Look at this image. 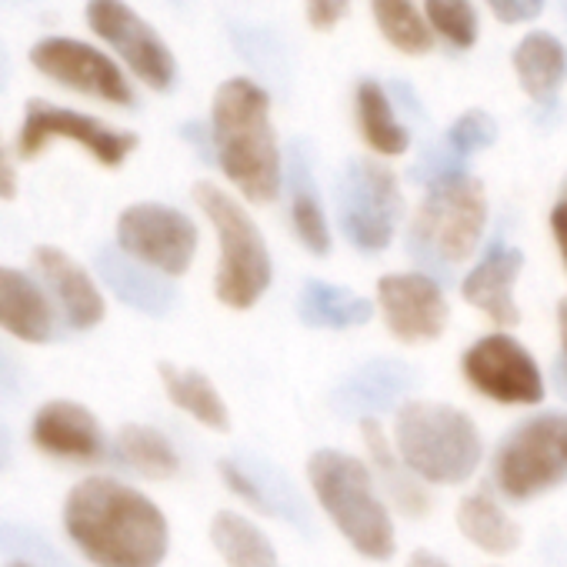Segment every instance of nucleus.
<instances>
[{
  "instance_id": "44",
  "label": "nucleus",
  "mask_w": 567,
  "mask_h": 567,
  "mask_svg": "<svg viewBox=\"0 0 567 567\" xmlns=\"http://www.w3.org/2000/svg\"><path fill=\"white\" fill-rule=\"evenodd\" d=\"M560 11H564V14H567V0H560Z\"/></svg>"
},
{
  "instance_id": "42",
  "label": "nucleus",
  "mask_w": 567,
  "mask_h": 567,
  "mask_svg": "<svg viewBox=\"0 0 567 567\" xmlns=\"http://www.w3.org/2000/svg\"><path fill=\"white\" fill-rule=\"evenodd\" d=\"M8 464H11V431L4 421H0V471H4Z\"/></svg>"
},
{
  "instance_id": "15",
  "label": "nucleus",
  "mask_w": 567,
  "mask_h": 567,
  "mask_svg": "<svg viewBox=\"0 0 567 567\" xmlns=\"http://www.w3.org/2000/svg\"><path fill=\"white\" fill-rule=\"evenodd\" d=\"M524 270V250L511 244H494L487 254L467 270L461 284V298L491 318L497 328H517L520 308H517V277Z\"/></svg>"
},
{
  "instance_id": "25",
  "label": "nucleus",
  "mask_w": 567,
  "mask_h": 567,
  "mask_svg": "<svg viewBox=\"0 0 567 567\" xmlns=\"http://www.w3.org/2000/svg\"><path fill=\"white\" fill-rule=\"evenodd\" d=\"M161 384L171 398V404L184 414H190L197 424H204L207 431L227 434L230 431V411L220 398V391L210 384V378L197 368H177L161 361L157 364Z\"/></svg>"
},
{
  "instance_id": "26",
  "label": "nucleus",
  "mask_w": 567,
  "mask_h": 567,
  "mask_svg": "<svg viewBox=\"0 0 567 567\" xmlns=\"http://www.w3.org/2000/svg\"><path fill=\"white\" fill-rule=\"evenodd\" d=\"M210 544L227 567H280L274 540L244 514L217 511L210 520Z\"/></svg>"
},
{
  "instance_id": "21",
  "label": "nucleus",
  "mask_w": 567,
  "mask_h": 567,
  "mask_svg": "<svg viewBox=\"0 0 567 567\" xmlns=\"http://www.w3.org/2000/svg\"><path fill=\"white\" fill-rule=\"evenodd\" d=\"M461 534L467 537V544H474L477 550L491 554V557H507L520 547L524 534L520 524L504 511V504L487 491H471L454 514Z\"/></svg>"
},
{
  "instance_id": "39",
  "label": "nucleus",
  "mask_w": 567,
  "mask_h": 567,
  "mask_svg": "<svg viewBox=\"0 0 567 567\" xmlns=\"http://www.w3.org/2000/svg\"><path fill=\"white\" fill-rule=\"evenodd\" d=\"M18 197V171L8 157V147L0 141V200H14Z\"/></svg>"
},
{
  "instance_id": "14",
  "label": "nucleus",
  "mask_w": 567,
  "mask_h": 567,
  "mask_svg": "<svg viewBox=\"0 0 567 567\" xmlns=\"http://www.w3.org/2000/svg\"><path fill=\"white\" fill-rule=\"evenodd\" d=\"M378 308L388 334L401 344L437 341L451 321V308L441 284L421 270L384 274L378 280Z\"/></svg>"
},
{
  "instance_id": "6",
  "label": "nucleus",
  "mask_w": 567,
  "mask_h": 567,
  "mask_svg": "<svg viewBox=\"0 0 567 567\" xmlns=\"http://www.w3.org/2000/svg\"><path fill=\"white\" fill-rule=\"evenodd\" d=\"M487 227V194L484 184L464 171H447L431 181L421 197L408 244L411 254L434 267H461L467 264Z\"/></svg>"
},
{
  "instance_id": "24",
  "label": "nucleus",
  "mask_w": 567,
  "mask_h": 567,
  "mask_svg": "<svg viewBox=\"0 0 567 567\" xmlns=\"http://www.w3.org/2000/svg\"><path fill=\"white\" fill-rule=\"evenodd\" d=\"M291 227L301 247L315 257L331 254V224L315 184V171L308 161V151L295 144L291 154Z\"/></svg>"
},
{
  "instance_id": "18",
  "label": "nucleus",
  "mask_w": 567,
  "mask_h": 567,
  "mask_svg": "<svg viewBox=\"0 0 567 567\" xmlns=\"http://www.w3.org/2000/svg\"><path fill=\"white\" fill-rule=\"evenodd\" d=\"M97 274L107 288L114 291V298H121L127 308L141 311V315H151V318H164L177 295L174 288L164 280V274L137 264L134 257H127L124 250H114V247H104L97 254Z\"/></svg>"
},
{
  "instance_id": "1",
  "label": "nucleus",
  "mask_w": 567,
  "mask_h": 567,
  "mask_svg": "<svg viewBox=\"0 0 567 567\" xmlns=\"http://www.w3.org/2000/svg\"><path fill=\"white\" fill-rule=\"evenodd\" d=\"M64 530L97 567H161L171 547L164 511L114 477H87L68 494Z\"/></svg>"
},
{
  "instance_id": "27",
  "label": "nucleus",
  "mask_w": 567,
  "mask_h": 567,
  "mask_svg": "<svg viewBox=\"0 0 567 567\" xmlns=\"http://www.w3.org/2000/svg\"><path fill=\"white\" fill-rule=\"evenodd\" d=\"M354 107H358V127L364 144L378 154V157H401L411 147V134L408 127L398 121L394 104L384 91V84L378 81H361L358 94H354Z\"/></svg>"
},
{
  "instance_id": "7",
  "label": "nucleus",
  "mask_w": 567,
  "mask_h": 567,
  "mask_svg": "<svg viewBox=\"0 0 567 567\" xmlns=\"http://www.w3.org/2000/svg\"><path fill=\"white\" fill-rule=\"evenodd\" d=\"M567 481V411L514 424L494 451V484L511 501H534Z\"/></svg>"
},
{
  "instance_id": "29",
  "label": "nucleus",
  "mask_w": 567,
  "mask_h": 567,
  "mask_svg": "<svg viewBox=\"0 0 567 567\" xmlns=\"http://www.w3.org/2000/svg\"><path fill=\"white\" fill-rule=\"evenodd\" d=\"M371 14L384 41L411 58L431 51V24L421 14L417 0H371Z\"/></svg>"
},
{
  "instance_id": "2",
  "label": "nucleus",
  "mask_w": 567,
  "mask_h": 567,
  "mask_svg": "<svg viewBox=\"0 0 567 567\" xmlns=\"http://www.w3.org/2000/svg\"><path fill=\"white\" fill-rule=\"evenodd\" d=\"M210 144L224 177L250 200L270 204L284 187V161L270 121V97L250 78H230L210 104Z\"/></svg>"
},
{
  "instance_id": "3",
  "label": "nucleus",
  "mask_w": 567,
  "mask_h": 567,
  "mask_svg": "<svg viewBox=\"0 0 567 567\" xmlns=\"http://www.w3.org/2000/svg\"><path fill=\"white\" fill-rule=\"evenodd\" d=\"M308 484L315 491L318 507L361 557H394L398 527L384 497L378 494V481L368 461L341 447H321L308 457Z\"/></svg>"
},
{
  "instance_id": "23",
  "label": "nucleus",
  "mask_w": 567,
  "mask_h": 567,
  "mask_svg": "<svg viewBox=\"0 0 567 567\" xmlns=\"http://www.w3.org/2000/svg\"><path fill=\"white\" fill-rule=\"evenodd\" d=\"M514 74L524 94L537 104H550L567 81V48L550 31H530L514 48Z\"/></svg>"
},
{
  "instance_id": "41",
  "label": "nucleus",
  "mask_w": 567,
  "mask_h": 567,
  "mask_svg": "<svg viewBox=\"0 0 567 567\" xmlns=\"http://www.w3.org/2000/svg\"><path fill=\"white\" fill-rule=\"evenodd\" d=\"M557 338H560V371L567 378V295L557 305Z\"/></svg>"
},
{
  "instance_id": "10",
  "label": "nucleus",
  "mask_w": 567,
  "mask_h": 567,
  "mask_svg": "<svg viewBox=\"0 0 567 567\" xmlns=\"http://www.w3.org/2000/svg\"><path fill=\"white\" fill-rule=\"evenodd\" d=\"M54 141H71V144L84 147L104 167H121L141 144L134 131H117L91 114L58 107L48 101H28L24 124L18 134V154L24 161H34Z\"/></svg>"
},
{
  "instance_id": "17",
  "label": "nucleus",
  "mask_w": 567,
  "mask_h": 567,
  "mask_svg": "<svg viewBox=\"0 0 567 567\" xmlns=\"http://www.w3.org/2000/svg\"><path fill=\"white\" fill-rule=\"evenodd\" d=\"M34 267L51 284V291H54L71 328L91 331L104 321V298L97 291V284L91 280V274L74 257H68L58 247H38Z\"/></svg>"
},
{
  "instance_id": "31",
  "label": "nucleus",
  "mask_w": 567,
  "mask_h": 567,
  "mask_svg": "<svg viewBox=\"0 0 567 567\" xmlns=\"http://www.w3.org/2000/svg\"><path fill=\"white\" fill-rule=\"evenodd\" d=\"M424 18L451 48L467 51L477 44V11L471 0H424Z\"/></svg>"
},
{
  "instance_id": "35",
  "label": "nucleus",
  "mask_w": 567,
  "mask_h": 567,
  "mask_svg": "<svg viewBox=\"0 0 567 567\" xmlns=\"http://www.w3.org/2000/svg\"><path fill=\"white\" fill-rule=\"evenodd\" d=\"M351 11V0H305V14L315 31H331L338 28Z\"/></svg>"
},
{
  "instance_id": "9",
  "label": "nucleus",
  "mask_w": 567,
  "mask_h": 567,
  "mask_svg": "<svg viewBox=\"0 0 567 567\" xmlns=\"http://www.w3.org/2000/svg\"><path fill=\"white\" fill-rule=\"evenodd\" d=\"M464 381L501 408H534L544 401V371L537 358L507 331L477 338L461 358Z\"/></svg>"
},
{
  "instance_id": "36",
  "label": "nucleus",
  "mask_w": 567,
  "mask_h": 567,
  "mask_svg": "<svg viewBox=\"0 0 567 567\" xmlns=\"http://www.w3.org/2000/svg\"><path fill=\"white\" fill-rule=\"evenodd\" d=\"M501 24H527L544 11V0H484Z\"/></svg>"
},
{
  "instance_id": "11",
  "label": "nucleus",
  "mask_w": 567,
  "mask_h": 567,
  "mask_svg": "<svg viewBox=\"0 0 567 567\" xmlns=\"http://www.w3.org/2000/svg\"><path fill=\"white\" fill-rule=\"evenodd\" d=\"M117 244L137 264L164 277H181L197 254V224L171 204L141 200L121 210Z\"/></svg>"
},
{
  "instance_id": "33",
  "label": "nucleus",
  "mask_w": 567,
  "mask_h": 567,
  "mask_svg": "<svg viewBox=\"0 0 567 567\" xmlns=\"http://www.w3.org/2000/svg\"><path fill=\"white\" fill-rule=\"evenodd\" d=\"M0 550L31 567H71V560L34 527L0 520Z\"/></svg>"
},
{
  "instance_id": "4",
  "label": "nucleus",
  "mask_w": 567,
  "mask_h": 567,
  "mask_svg": "<svg viewBox=\"0 0 567 567\" xmlns=\"http://www.w3.org/2000/svg\"><path fill=\"white\" fill-rule=\"evenodd\" d=\"M391 441L398 457L437 487L467 484L484 461L477 421L444 401H404L394 411Z\"/></svg>"
},
{
  "instance_id": "22",
  "label": "nucleus",
  "mask_w": 567,
  "mask_h": 567,
  "mask_svg": "<svg viewBox=\"0 0 567 567\" xmlns=\"http://www.w3.org/2000/svg\"><path fill=\"white\" fill-rule=\"evenodd\" d=\"M298 318L318 331H351L371 324L374 305L364 295L341 288V284L311 277L298 295Z\"/></svg>"
},
{
  "instance_id": "13",
  "label": "nucleus",
  "mask_w": 567,
  "mask_h": 567,
  "mask_svg": "<svg viewBox=\"0 0 567 567\" xmlns=\"http://www.w3.org/2000/svg\"><path fill=\"white\" fill-rule=\"evenodd\" d=\"M28 61L38 74L48 81L78 91L84 97L114 104V107H131L134 91L124 78V71L94 44L78 41V38H41L28 51Z\"/></svg>"
},
{
  "instance_id": "37",
  "label": "nucleus",
  "mask_w": 567,
  "mask_h": 567,
  "mask_svg": "<svg viewBox=\"0 0 567 567\" xmlns=\"http://www.w3.org/2000/svg\"><path fill=\"white\" fill-rule=\"evenodd\" d=\"M21 394V368L8 354V348L0 344V398H14Z\"/></svg>"
},
{
  "instance_id": "38",
  "label": "nucleus",
  "mask_w": 567,
  "mask_h": 567,
  "mask_svg": "<svg viewBox=\"0 0 567 567\" xmlns=\"http://www.w3.org/2000/svg\"><path fill=\"white\" fill-rule=\"evenodd\" d=\"M550 234H554L560 264H564V270H567V194H564V197L554 204V210H550Z\"/></svg>"
},
{
  "instance_id": "34",
  "label": "nucleus",
  "mask_w": 567,
  "mask_h": 567,
  "mask_svg": "<svg viewBox=\"0 0 567 567\" xmlns=\"http://www.w3.org/2000/svg\"><path fill=\"white\" fill-rule=\"evenodd\" d=\"M447 154L454 161L461 157H471L484 147H494L497 144V121L487 114V111H464L451 127H447Z\"/></svg>"
},
{
  "instance_id": "32",
  "label": "nucleus",
  "mask_w": 567,
  "mask_h": 567,
  "mask_svg": "<svg viewBox=\"0 0 567 567\" xmlns=\"http://www.w3.org/2000/svg\"><path fill=\"white\" fill-rule=\"evenodd\" d=\"M217 471H220V481H224V487H227L234 497H240L247 507H254L257 514H274V517H284L280 487H274V484H264V477H260L257 471H250L247 464H240V461H230V457H224V461L217 464Z\"/></svg>"
},
{
  "instance_id": "43",
  "label": "nucleus",
  "mask_w": 567,
  "mask_h": 567,
  "mask_svg": "<svg viewBox=\"0 0 567 567\" xmlns=\"http://www.w3.org/2000/svg\"><path fill=\"white\" fill-rule=\"evenodd\" d=\"M11 567H31V564H21V560H14V564H11Z\"/></svg>"
},
{
  "instance_id": "40",
  "label": "nucleus",
  "mask_w": 567,
  "mask_h": 567,
  "mask_svg": "<svg viewBox=\"0 0 567 567\" xmlns=\"http://www.w3.org/2000/svg\"><path fill=\"white\" fill-rule=\"evenodd\" d=\"M408 567H451V560H447V557H441L437 550L417 547V550L408 557Z\"/></svg>"
},
{
  "instance_id": "8",
  "label": "nucleus",
  "mask_w": 567,
  "mask_h": 567,
  "mask_svg": "<svg viewBox=\"0 0 567 567\" xmlns=\"http://www.w3.org/2000/svg\"><path fill=\"white\" fill-rule=\"evenodd\" d=\"M404 194L398 174L374 157H351L338 174V224L361 254H384L401 227Z\"/></svg>"
},
{
  "instance_id": "16",
  "label": "nucleus",
  "mask_w": 567,
  "mask_h": 567,
  "mask_svg": "<svg viewBox=\"0 0 567 567\" xmlns=\"http://www.w3.org/2000/svg\"><path fill=\"white\" fill-rule=\"evenodd\" d=\"M31 437L41 451L64 461H97L104 454L101 424L78 401H48L34 414Z\"/></svg>"
},
{
  "instance_id": "20",
  "label": "nucleus",
  "mask_w": 567,
  "mask_h": 567,
  "mask_svg": "<svg viewBox=\"0 0 567 567\" xmlns=\"http://www.w3.org/2000/svg\"><path fill=\"white\" fill-rule=\"evenodd\" d=\"M0 328L31 344L54 338V311L44 291L14 267H0Z\"/></svg>"
},
{
  "instance_id": "28",
  "label": "nucleus",
  "mask_w": 567,
  "mask_h": 567,
  "mask_svg": "<svg viewBox=\"0 0 567 567\" xmlns=\"http://www.w3.org/2000/svg\"><path fill=\"white\" fill-rule=\"evenodd\" d=\"M117 454L121 461L151 481H171L181 471V454L171 444V437L147 424H127L117 434Z\"/></svg>"
},
{
  "instance_id": "19",
  "label": "nucleus",
  "mask_w": 567,
  "mask_h": 567,
  "mask_svg": "<svg viewBox=\"0 0 567 567\" xmlns=\"http://www.w3.org/2000/svg\"><path fill=\"white\" fill-rule=\"evenodd\" d=\"M361 437H364V451L371 457L374 481L384 487V494L394 501V507L408 517H424L431 511V497L424 491V481L398 457L394 441L378 424V417H361Z\"/></svg>"
},
{
  "instance_id": "30",
  "label": "nucleus",
  "mask_w": 567,
  "mask_h": 567,
  "mask_svg": "<svg viewBox=\"0 0 567 567\" xmlns=\"http://www.w3.org/2000/svg\"><path fill=\"white\" fill-rule=\"evenodd\" d=\"M408 368H401V364H394V361H374V364H368V368H361L348 384H344V391L341 394H348V411L354 408V411H364V417H371L368 411L371 408H384V401H391V398H398L411 381H408ZM338 394V398H341Z\"/></svg>"
},
{
  "instance_id": "5",
  "label": "nucleus",
  "mask_w": 567,
  "mask_h": 567,
  "mask_svg": "<svg viewBox=\"0 0 567 567\" xmlns=\"http://www.w3.org/2000/svg\"><path fill=\"white\" fill-rule=\"evenodd\" d=\"M194 200L210 220L220 247L217 274H214V295L230 311H250L270 288L274 260L257 220L210 181L194 184Z\"/></svg>"
},
{
  "instance_id": "12",
  "label": "nucleus",
  "mask_w": 567,
  "mask_h": 567,
  "mask_svg": "<svg viewBox=\"0 0 567 567\" xmlns=\"http://www.w3.org/2000/svg\"><path fill=\"white\" fill-rule=\"evenodd\" d=\"M87 28L114 48L127 71L151 91H171L177 81V61L167 41L124 0H87Z\"/></svg>"
}]
</instances>
